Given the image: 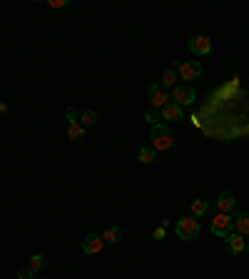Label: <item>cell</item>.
I'll return each instance as SVG.
<instances>
[{
    "label": "cell",
    "instance_id": "5bb4252c",
    "mask_svg": "<svg viewBox=\"0 0 249 279\" xmlns=\"http://www.w3.org/2000/svg\"><path fill=\"white\" fill-rule=\"evenodd\" d=\"M234 229H237V234L249 237V212H239L234 217Z\"/></svg>",
    "mask_w": 249,
    "mask_h": 279
},
{
    "label": "cell",
    "instance_id": "e0dca14e",
    "mask_svg": "<svg viewBox=\"0 0 249 279\" xmlns=\"http://www.w3.org/2000/svg\"><path fill=\"white\" fill-rule=\"evenodd\" d=\"M207 210H210V205L204 200H192V217H202V215H207Z\"/></svg>",
    "mask_w": 249,
    "mask_h": 279
},
{
    "label": "cell",
    "instance_id": "277c9868",
    "mask_svg": "<svg viewBox=\"0 0 249 279\" xmlns=\"http://www.w3.org/2000/svg\"><path fill=\"white\" fill-rule=\"evenodd\" d=\"M147 100H150V107L162 110V107L170 102V95H167V90H164L159 83H155V85H150V88H147Z\"/></svg>",
    "mask_w": 249,
    "mask_h": 279
},
{
    "label": "cell",
    "instance_id": "8992f818",
    "mask_svg": "<svg viewBox=\"0 0 249 279\" xmlns=\"http://www.w3.org/2000/svg\"><path fill=\"white\" fill-rule=\"evenodd\" d=\"M232 229H234V219L229 217V215H222V212H219L217 217L212 219V232L219 234V237H227Z\"/></svg>",
    "mask_w": 249,
    "mask_h": 279
},
{
    "label": "cell",
    "instance_id": "7c38bea8",
    "mask_svg": "<svg viewBox=\"0 0 249 279\" xmlns=\"http://www.w3.org/2000/svg\"><path fill=\"white\" fill-rule=\"evenodd\" d=\"M234 205H237V200H234L229 192H222V194L217 197V207H219L222 215H229V212L234 210Z\"/></svg>",
    "mask_w": 249,
    "mask_h": 279
},
{
    "label": "cell",
    "instance_id": "8fae6325",
    "mask_svg": "<svg viewBox=\"0 0 249 279\" xmlns=\"http://www.w3.org/2000/svg\"><path fill=\"white\" fill-rule=\"evenodd\" d=\"M102 247H105V242H102L100 234H88L82 240V252L85 254H97V252H102Z\"/></svg>",
    "mask_w": 249,
    "mask_h": 279
},
{
    "label": "cell",
    "instance_id": "603a6c76",
    "mask_svg": "<svg viewBox=\"0 0 249 279\" xmlns=\"http://www.w3.org/2000/svg\"><path fill=\"white\" fill-rule=\"evenodd\" d=\"M0 115H8V105L5 102H0Z\"/></svg>",
    "mask_w": 249,
    "mask_h": 279
},
{
    "label": "cell",
    "instance_id": "ffe728a7",
    "mask_svg": "<svg viewBox=\"0 0 249 279\" xmlns=\"http://www.w3.org/2000/svg\"><path fill=\"white\" fill-rule=\"evenodd\" d=\"M164 234H167V219H162V224H159L155 232H152V240L159 242V240H164Z\"/></svg>",
    "mask_w": 249,
    "mask_h": 279
},
{
    "label": "cell",
    "instance_id": "9a60e30c",
    "mask_svg": "<svg viewBox=\"0 0 249 279\" xmlns=\"http://www.w3.org/2000/svg\"><path fill=\"white\" fill-rule=\"evenodd\" d=\"M100 237H102L105 245H117V242L122 240V229H120V227H107L105 234H100Z\"/></svg>",
    "mask_w": 249,
    "mask_h": 279
},
{
    "label": "cell",
    "instance_id": "7a4b0ae2",
    "mask_svg": "<svg viewBox=\"0 0 249 279\" xmlns=\"http://www.w3.org/2000/svg\"><path fill=\"white\" fill-rule=\"evenodd\" d=\"M175 229H177V237L185 240V242H192V240L199 237V222H197V217H182Z\"/></svg>",
    "mask_w": 249,
    "mask_h": 279
},
{
    "label": "cell",
    "instance_id": "52a82bcc",
    "mask_svg": "<svg viewBox=\"0 0 249 279\" xmlns=\"http://www.w3.org/2000/svg\"><path fill=\"white\" fill-rule=\"evenodd\" d=\"M187 48H189V53H194V55H210V50H212V40L204 37V35H194V37L187 43Z\"/></svg>",
    "mask_w": 249,
    "mask_h": 279
},
{
    "label": "cell",
    "instance_id": "6da1fadb",
    "mask_svg": "<svg viewBox=\"0 0 249 279\" xmlns=\"http://www.w3.org/2000/svg\"><path fill=\"white\" fill-rule=\"evenodd\" d=\"M150 140H152V147H155L157 152H164V150H170L175 145V132H172V127L167 123H159L152 127Z\"/></svg>",
    "mask_w": 249,
    "mask_h": 279
},
{
    "label": "cell",
    "instance_id": "44dd1931",
    "mask_svg": "<svg viewBox=\"0 0 249 279\" xmlns=\"http://www.w3.org/2000/svg\"><path fill=\"white\" fill-rule=\"evenodd\" d=\"M18 279H35V272H32L30 267L25 264V267H20V269H18Z\"/></svg>",
    "mask_w": 249,
    "mask_h": 279
},
{
    "label": "cell",
    "instance_id": "ac0fdd59",
    "mask_svg": "<svg viewBox=\"0 0 249 279\" xmlns=\"http://www.w3.org/2000/svg\"><path fill=\"white\" fill-rule=\"evenodd\" d=\"M28 267H30L35 274H37V272H43V269H45V257H43V254H32L30 262H28Z\"/></svg>",
    "mask_w": 249,
    "mask_h": 279
},
{
    "label": "cell",
    "instance_id": "ba28073f",
    "mask_svg": "<svg viewBox=\"0 0 249 279\" xmlns=\"http://www.w3.org/2000/svg\"><path fill=\"white\" fill-rule=\"evenodd\" d=\"M199 72H202V65L197 60H187V62H180V65H177V75H180L182 80H197Z\"/></svg>",
    "mask_w": 249,
    "mask_h": 279
},
{
    "label": "cell",
    "instance_id": "3957f363",
    "mask_svg": "<svg viewBox=\"0 0 249 279\" xmlns=\"http://www.w3.org/2000/svg\"><path fill=\"white\" fill-rule=\"evenodd\" d=\"M170 102H175V105H180V107H187V105L194 102V90H192L189 85H177V88H172V93H170Z\"/></svg>",
    "mask_w": 249,
    "mask_h": 279
},
{
    "label": "cell",
    "instance_id": "7402d4cb",
    "mask_svg": "<svg viewBox=\"0 0 249 279\" xmlns=\"http://www.w3.org/2000/svg\"><path fill=\"white\" fill-rule=\"evenodd\" d=\"M157 112H159L157 107H147V112H145V120H147V123H155V120H157Z\"/></svg>",
    "mask_w": 249,
    "mask_h": 279
},
{
    "label": "cell",
    "instance_id": "5b68a950",
    "mask_svg": "<svg viewBox=\"0 0 249 279\" xmlns=\"http://www.w3.org/2000/svg\"><path fill=\"white\" fill-rule=\"evenodd\" d=\"M65 115H67V137H70L72 142H77V140L85 135V127L80 125V115H77L75 110H67Z\"/></svg>",
    "mask_w": 249,
    "mask_h": 279
},
{
    "label": "cell",
    "instance_id": "d6986e66",
    "mask_svg": "<svg viewBox=\"0 0 249 279\" xmlns=\"http://www.w3.org/2000/svg\"><path fill=\"white\" fill-rule=\"evenodd\" d=\"M97 123V112L95 110H85V112H80V125L82 127H90V125Z\"/></svg>",
    "mask_w": 249,
    "mask_h": 279
},
{
    "label": "cell",
    "instance_id": "cb8c5ba5",
    "mask_svg": "<svg viewBox=\"0 0 249 279\" xmlns=\"http://www.w3.org/2000/svg\"><path fill=\"white\" fill-rule=\"evenodd\" d=\"M247 252H249V242H247Z\"/></svg>",
    "mask_w": 249,
    "mask_h": 279
},
{
    "label": "cell",
    "instance_id": "4fadbf2b",
    "mask_svg": "<svg viewBox=\"0 0 249 279\" xmlns=\"http://www.w3.org/2000/svg\"><path fill=\"white\" fill-rule=\"evenodd\" d=\"M177 80H180V75H177V67H167L164 72H162V88L164 90H172V88H177Z\"/></svg>",
    "mask_w": 249,
    "mask_h": 279
},
{
    "label": "cell",
    "instance_id": "9c48e42d",
    "mask_svg": "<svg viewBox=\"0 0 249 279\" xmlns=\"http://www.w3.org/2000/svg\"><path fill=\"white\" fill-rule=\"evenodd\" d=\"M224 242H227L229 254H242V252L247 249V240H244L242 234H237V232H229V234L224 237Z\"/></svg>",
    "mask_w": 249,
    "mask_h": 279
},
{
    "label": "cell",
    "instance_id": "2e32d148",
    "mask_svg": "<svg viewBox=\"0 0 249 279\" xmlns=\"http://www.w3.org/2000/svg\"><path fill=\"white\" fill-rule=\"evenodd\" d=\"M137 160L142 162V165H152L157 160V150L152 147V145H147V147H142L140 152H137Z\"/></svg>",
    "mask_w": 249,
    "mask_h": 279
},
{
    "label": "cell",
    "instance_id": "d4e9b609",
    "mask_svg": "<svg viewBox=\"0 0 249 279\" xmlns=\"http://www.w3.org/2000/svg\"><path fill=\"white\" fill-rule=\"evenodd\" d=\"M35 279H37V277H35Z\"/></svg>",
    "mask_w": 249,
    "mask_h": 279
},
{
    "label": "cell",
    "instance_id": "30bf717a",
    "mask_svg": "<svg viewBox=\"0 0 249 279\" xmlns=\"http://www.w3.org/2000/svg\"><path fill=\"white\" fill-rule=\"evenodd\" d=\"M159 115H162V120H167V123H180V120L185 117V110H182L180 105H175V102H167V105L159 110Z\"/></svg>",
    "mask_w": 249,
    "mask_h": 279
}]
</instances>
